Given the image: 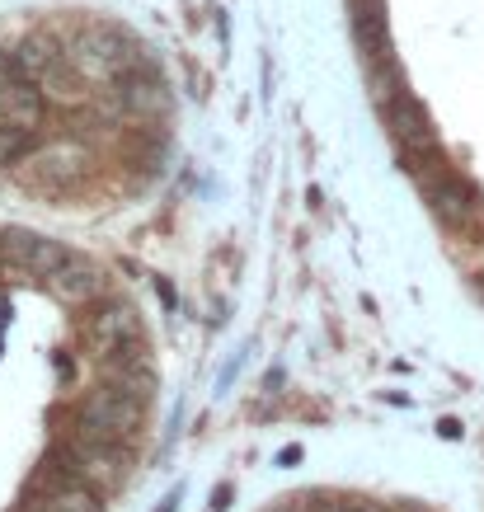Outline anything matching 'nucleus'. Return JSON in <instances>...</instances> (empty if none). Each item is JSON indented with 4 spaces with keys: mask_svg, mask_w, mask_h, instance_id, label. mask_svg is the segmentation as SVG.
Returning a JSON list of instances; mask_svg holds the SVG:
<instances>
[{
    "mask_svg": "<svg viewBox=\"0 0 484 512\" xmlns=\"http://www.w3.org/2000/svg\"><path fill=\"white\" fill-rule=\"evenodd\" d=\"M90 170V151L80 146V141L62 137L43 146V151H33L15 165V184L33 198H66V193H76L80 179Z\"/></svg>",
    "mask_w": 484,
    "mask_h": 512,
    "instance_id": "1",
    "label": "nucleus"
},
{
    "mask_svg": "<svg viewBox=\"0 0 484 512\" xmlns=\"http://www.w3.org/2000/svg\"><path fill=\"white\" fill-rule=\"evenodd\" d=\"M47 461H52V466H62V470H71L76 480L94 484L99 494H104V489H118V484L127 480V451L118 447V442H109V437L85 433V428H80L76 437L57 442Z\"/></svg>",
    "mask_w": 484,
    "mask_h": 512,
    "instance_id": "2",
    "label": "nucleus"
},
{
    "mask_svg": "<svg viewBox=\"0 0 484 512\" xmlns=\"http://www.w3.org/2000/svg\"><path fill=\"white\" fill-rule=\"evenodd\" d=\"M141 414H146V400H137V395H127L123 386H99L85 395V404H80V428L94 437H109V442H123V437H132L141 428Z\"/></svg>",
    "mask_w": 484,
    "mask_h": 512,
    "instance_id": "3",
    "label": "nucleus"
},
{
    "mask_svg": "<svg viewBox=\"0 0 484 512\" xmlns=\"http://www.w3.org/2000/svg\"><path fill=\"white\" fill-rule=\"evenodd\" d=\"M33 494H43L38 512H104V503H99V489H94V484L76 480L71 470L52 466V461H43V470L33 475L29 498Z\"/></svg>",
    "mask_w": 484,
    "mask_h": 512,
    "instance_id": "4",
    "label": "nucleus"
},
{
    "mask_svg": "<svg viewBox=\"0 0 484 512\" xmlns=\"http://www.w3.org/2000/svg\"><path fill=\"white\" fill-rule=\"evenodd\" d=\"M85 343H90L94 357H104V362H113V357L123 353L127 343L141 339V325L137 315H132V306H123V301H109V306H99L94 315H85Z\"/></svg>",
    "mask_w": 484,
    "mask_h": 512,
    "instance_id": "5",
    "label": "nucleus"
},
{
    "mask_svg": "<svg viewBox=\"0 0 484 512\" xmlns=\"http://www.w3.org/2000/svg\"><path fill=\"white\" fill-rule=\"evenodd\" d=\"M386 127H391L400 156H409V151H433V146H438L433 118H428V109H423L405 85H395V90H391V104H386Z\"/></svg>",
    "mask_w": 484,
    "mask_h": 512,
    "instance_id": "6",
    "label": "nucleus"
},
{
    "mask_svg": "<svg viewBox=\"0 0 484 512\" xmlns=\"http://www.w3.org/2000/svg\"><path fill=\"white\" fill-rule=\"evenodd\" d=\"M348 24L362 62L381 66L391 62V24H386V0H348Z\"/></svg>",
    "mask_w": 484,
    "mask_h": 512,
    "instance_id": "7",
    "label": "nucleus"
},
{
    "mask_svg": "<svg viewBox=\"0 0 484 512\" xmlns=\"http://www.w3.org/2000/svg\"><path fill=\"white\" fill-rule=\"evenodd\" d=\"M141 57L127 52V33L109 29V24H94L80 33V66H90L94 76H127Z\"/></svg>",
    "mask_w": 484,
    "mask_h": 512,
    "instance_id": "8",
    "label": "nucleus"
},
{
    "mask_svg": "<svg viewBox=\"0 0 484 512\" xmlns=\"http://www.w3.org/2000/svg\"><path fill=\"white\" fill-rule=\"evenodd\" d=\"M428 198V207H433V217L447 226V231H470L475 226V217H480V193L461 179V174H447L438 188H428L423 193Z\"/></svg>",
    "mask_w": 484,
    "mask_h": 512,
    "instance_id": "9",
    "label": "nucleus"
},
{
    "mask_svg": "<svg viewBox=\"0 0 484 512\" xmlns=\"http://www.w3.org/2000/svg\"><path fill=\"white\" fill-rule=\"evenodd\" d=\"M47 292L57 296V301H66V306H85V301H94V296L104 292V273H99L90 259L71 254V259L47 278Z\"/></svg>",
    "mask_w": 484,
    "mask_h": 512,
    "instance_id": "10",
    "label": "nucleus"
},
{
    "mask_svg": "<svg viewBox=\"0 0 484 512\" xmlns=\"http://www.w3.org/2000/svg\"><path fill=\"white\" fill-rule=\"evenodd\" d=\"M5 127H15V132H38L43 123V109H47V94L38 90V80H15L5 76Z\"/></svg>",
    "mask_w": 484,
    "mask_h": 512,
    "instance_id": "11",
    "label": "nucleus"
},
{
    "mask_svg": "<svg viewBox=\"0 0 484 512\" xmlns=\"http://www.w3.org/2000/svg\"><path fill=\"white\" fill-rule=\"evenodd\" d=\"M38 90L47 94V104H57V109H76V104H85L90 85H85V71H80V66L62 52V57L38 76Z\"/></svg>",
    "mask_w": 484,
    "mask_h": 512,
    "instance_id": "12",
    "label": "nucleus"
},
{
    "mask_svg": "<svg viewBox=\"0 0 484 512\" xmlns=\"http://www.w3.org/2000/svg\"><path fill=\"white\" fill-rule=\"evenodd\" d=\"M38 249H43V235L0 231V268H5V273H19V278H33V268H38Z\"/></svg>",
    "mask_w": 484,
    "mask_h": 512,
    "instance_id": "13",
    "label": "nucleus"
},
{
    "mask_svg": "<svg viewBox=\"0 0 484 512\" xmlns=\"http://www.w3.org/2000/svg\"><path fill=\"white\" fill-rule=\"evenodd\" d=\"M231 503V484H217V494H212V508H226Z\"/></svg>",
    "mask_w": 484,
    "mask_h": 512,
    "instance_id": "14",
    "label": "nucleus"
},
{
    "mask_svg": "<svg viewBox=\"0 0 484 512\" xmlns=\"http://www.w3.org/2000/svg\"><path fill=\"white\" fill-rule=\"evenodd\" d=\"M438 433H442V437H461V423H456V419H442Z\"/></svg>",
    "mask_w": 484,
    "mask_h": 512,
    "instance_id": "15",
    "label": "nucleus"
},
{
    "mask_svg": "<svg viewBox=\"0 0 484 512\" xmlns=\"http://www.w3.org/2000/svg\"><path fill=\"white\" fill-rule=\"evenodd\" d=\"M278 461H282V466H297V461H301V447H282Z\"/></svg>",
    "mask_w": 484,
    "mask_h": 512,
    "instance_id": "16",
    "label": "nucleus"
},
{
    "mask_svg": "<svg viewBox=\"0 0 484 512\" xmlns=\"http://www.w3.org/2000/svg\"><path fill=\"white\" fill-rule=\"evenodd\" d=\"M348 512H381V508H367V503H353V508Z\"/></svg>",
    "mask_w": 484,
    "mask_h": 512,
    "instance_id": "17",
    "label": "nucleus"
},
{
    "mask_svg": "<svg viewBox=\"0 0 484 512\" xmlns=\"http://www.w3.org/2000/svg\"><path fill=\"white\" fill-rule=\"evenodd\" d=\"M160 512H174V503H165V508H160Z\"/></svg>",
    "mask_w": 484,
    "mask_h": 512,
    "instance_id": "18",
    "label": "nucleus"
}]
</instances>
